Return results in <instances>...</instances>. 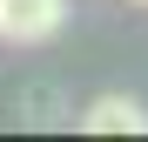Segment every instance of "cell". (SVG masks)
<instances>
[{"instance_id": "6da1fadb", "label": "cell", "mask_w": 148, "mask_h": 142, "mask_svg": "<svg viewBox=\"0 0 148 142\" xmlns=\"http://www.w3.org/2000/svg\"><path fill=\"white\" fill-rule=\"evenodd\" d=\"M67 27V0H0V41L40 47Z\"/></svg>"}, {"instance_id": "7a4b0ae2", "label": "cell", "mask_w": 148, "mask_h": 142, "mask_svg": "<svg viewBox=\"0 0 148 142\" xmlns=\"http://www.w3.org/2000/svg\"><path fill=\"white\" fill-rule=\"evenodd\" d=\"M81 129L88 135H141L148 129V108L135 102V95H94V102L81 108Z\"/></svg>"}, {"instance_id": "3957f363", "label": "cell", "mask_w": 148, "mask_h": 142, "mask_svg": "<svg viewBox=\"0 0 148 142\" xmlns=\"http://www.w3.org/2000/svg\"><path fill=\"white\" fill-rule=\"evenodd\" d=\"M135 7H148V0H135Z\"/></svg>"}]
</instances>
